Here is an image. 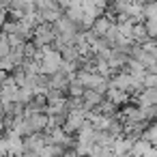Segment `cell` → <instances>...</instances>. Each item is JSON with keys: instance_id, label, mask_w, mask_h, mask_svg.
Masks as SVG:
<instances>
[{"instance_id": "52a82bcc", "label": "cell", "mask_w": 157, "mask_h": 157, "mask_svg": "<svg viewBox=\"0 0 157 157\" xmlns=\"http://www.w3.org/2000/svg\"><path fill=\"white\" fill-rule=\"evenodd\" d=\"M84 90H86V88H84L82 84H78L75 80H71V82H69V86H67V93L71 95V99H82Z\"/></svg>"}, {"instance_id": "7a4b0ae2", "label": "cell", "mask_w": 157, "mask_h": 157, "mask_svg": "<svg viewBox=\"0 0 157 157\" xmlns=\"http://www.w3.org/2000/svg\"><path fill=\"white\" fill-rule=\"evenodd\" d=\"M133 142H136V140H131V138H127V136H121V138H116L114 144L110 146V153H112V155H127V153L131 151Z\"/></svg>"}, {"instance_id": "ba28073f", "label": "cell", "mask_w": 157, "mask_h": 157, "mask_svg": "<svg viewBox=\"0 0 157 157\" xmlns=\"http://www.w3.org/2000/svg\"><path fill=\"white\" fill-rule=\"evenodd\" d=\"M144 30L151 41H157V20H144Z\"/></svg>"}, {"instance_id": "5b68a950", "label": "cell", "mask_w": 157, "mask_h": 157, "mask_svg": "<svg viewBox=\"0 0 157 157\" xmlns=\"http://www.w3.org/2000/svg\"><path fill=\"white\" fill-rule=\"evenodd\" d=\"M105 99H108L110 103H114V105H121V103H127V101H129V95L123 93V90H116V88H108Z\"/></svg>"}, {"instance_id": "9c48e42d", "label": "cell", "mask_w": 157, "mask_h": 157, "mask_svg": "<svg viewBox=\"0 0 157 157\" xmlns=\"http://www.w3.org/2000/svg\"><path fill=\"white\" fill-rule=\"evenodd\" d=\"M142 88H157V73H146L142 80Z\"/></svg>"}, {"instance_id": "8992f818", "label": "cell", "mask_w": 157, "mask_h": 157, "mask_svg": "<svg viewBox=\"0 0 157 157\" xmlns=\"http://www.w3.org/2000/svg\"><path fill=\"white\" fill-rule=\"evenodd\" d=\"M142 140H146L151 146H155V148H157V123H153L151 127H146V129H144Z\"/></svg>"}, {"instance_id": "6da1fadb", "label": "cell", "mask_w": 157, "mask_h": 157, "mask_svg": "<svg viewBox=\"0 0 157 157\" xmlns=\"http://www.w3.org/2000/svg\"><path fill=\"white\" fill-rule=\"evenodd\" d=\"M54 39H56V33H54V28L50 24H41V26H37L33 30V45L37 50H41L45 45H52Z\"/></svg>"}, {"instance_id": "3957f363", "label": "cell", "mask_w": 157, "mask_h": 157, "mask_svg": "<svg viewBox=\"0 0 157 157\" xmlns=\"http://www.w3.org/2000/svg\"><path fill=\"white\" fill-rule=\"evenodd\" d=\"M112 24H114V22H112V17H110V15H99V17L95 20V24L90 26V30H93L99 39H103V35L112 28Z\"/></svg>"}, {"instance_id": "30bf717a", "label": "cell", "mask_w": 157, "mask_h": 157, "mask_svg": "<svg viewBox=\"0 0 157 157\" xmlns=\"http://www.w3.org/2000/svg\"><path fill=\"white\" fill-rule=\"evenodd\" d=\"M0 157H9L7 155V146H5V138H0Z\"/></svg>"}, {"instance_id": "277c9868", "label": "cell", "mask_w": 157, "mask_h": 157, "mask_svg": "<svg viewBox=\"0 0 157 157\" xmlns=\"http://www.w3.org/2000/svg\"><path fill=\"white\" fill-rule=\"evenodd\" d=\"M26 121H28V127H30L33 133H43V129L48 127V116L45 114H33Z\"/></svg>"}]
</instances>
